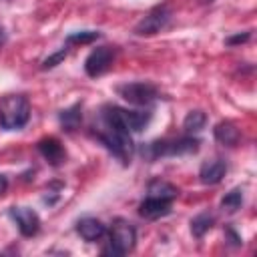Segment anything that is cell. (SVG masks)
Returning a JSON list of instances; mask_svg holds the SVG:
<instances>
[{
  "label": "cell",
  "instance_id": "6da1fadb",
  "mask_svg": "<svg viewBox=\"0 0 257 257\" xmlns=\"http://www.w3.org/2000/svg\"><path fill=\"white\" fill-rule=\"evenodd\" d=\"M201 141L193 135H185L179 139H159V141H151L147 145L141 147V157L149 163L163 159V157H183V155H193L199 151Z\"/></svg>",
  "mask_w": 257,
  "mask_h": 257
},
{
  "label": "cell",
  "instance_id": "7a4b0ae2",
  "mask_svg": "<svg viewBox=\"0 0 257 257\" xmlns=\"http://www.w3.org/2000/svg\"><path fill=\"white\" fill-rule=\"evenodd\" d=\"M149 110H128L116 104H104L100 108V120L102 124H110L116 128H124L128 133H139L151 122Z\"/></svg>",
  "mask_w": 257,
  "mask_h": 257
},
{
  "label": "cell",
  "instance_id": "3957f363",
  "mask_svg": "<svg viewBox=\"0 0 257 257\" xmlns=\"http://www.w3.org/2000/svg\"><path fill=\"white\" fill-rule=\"evenodd\" d=\"M137 245V229L131 221L118 217L112 221L110 231H108V241L106 247L102 249V255H110V257H120L126 255L135 249Z\"/></svg>",
  "mask_w": 257,
  "mask_h": 257
},
{
  "label": "cell",
  "instance_id": "277c9868",
  "mask_svg": "<svg viewBox=\"0 0 257 257\" xmlns=\"http://www.w3.org/2000/svg\"><path fill=\"white\" fill-rule=\"evenodd\" d=\"M30 118V102L24 94H6L0 100V126L4 131H18Z\"/></svg>",
  "mask_w": 257,
  "mask_h": 257
},
{
  "label": "cell",
  "instance_id": "5b68a950",
  "mask_svg": "<svg viewBox=\"0 0 257 257\" xmlns=\"http://www.w3.org/2000/svg\"><path fill=\"white\" fill-rule=\"evenodd\" d=\"M94 137L120 163H124V165L131 163V157L135 153V145H133V139H131V133L128 131L116 128V126H110V124H104V128L98 131V133H94Z\"/></svg>",
  "mask_w": 257,
  "mask_h": 257
},
{
  "label": "cell",
  "instance_id": "8992f818",
  "mask_svg": "<svg viewBox=\"0 0 257 257\" xmlns=\"http://www.w3.org/2000/svg\"><path fill=\"white\" fill-rule=\"evenodd\" d=\"M118 96L137 106H149L159 98V90L151 82H124L116 86Z\"/></svg>",
  "mask_w": 257,
  "mask_h": 257
},
{
  "label": "cell",
  "instance_id": "52a82bcc",
  "mask_svg": "<svg viewBox=\"0 0 257 257\" xmlns=\"http://www.w3.org/2000/svg\"><path fill=\"white\" fill-rule=\"evenodd\" d=\"M171 8L167 4H159L155 8H151L135 26V34L137 36H153L157 32H161L169 22H171Z\"/></svg>",
  "mask_w": 257,
  "mask_h": 257
},
{
  "label": "cell",
  "instance_id": "ba28073f",
  "mask_svg": "<svg viewBox=\"0 0 257 257\" xmlns=\"http://www.w3.org/2000/svg\"><path fill=\"white\" fill-rule=\"evenodd\" d=\"M114 54H116L114 46H96V48H92L90 54L84 60V72L92 78L104 74L114 62Z\"/></svg>",
  "mask_w": 257,
  "mask_h": 257
},
{
  "label": "cell",
  "instance_id": "9c48e42d",
  "mask_svg": "<svg viewBox=\"0 0 257 257\" xmlns=\"http://www.w3.org/2000/svg\"><path fill=\"white\" fill-rule=\"evenodd\" d=\"M8 215L16 223L22 237H34L40 231V217L30 207H10Z\"/></svg>",
  "mask_w": 257,
  "mask_h": 257
},
{
  "label": "cell",
  "instance_id": "30bf717a",
  "mask_svg": "<svg viewBox=\"0 0 257 257\" xmlns=\"http://www.w3.org/2000/svg\"><path fill=\"white\" fill-rule=\"evenodd\" d=\"M36 149L42 155V159L48 161L52 167H60L64 163V159H66V151H64L62 143L56 137H44V139H40L38 145H36Z\"/></svg>",
  "mask_w": 257,
  "mask_h": 257
},
{
  "label": "cell",
  "instance_id": "8fae6325",
  "mask_svg": "<svg viewBox=\"0 0 257 257\" xmlns=\"http://www.w3.org/2000/svg\"><path fill=\"white\" fill-rule=\"evenodd\" d=\"M171 207H173V201L147 195V199L141 201V205H139V215L145 219H161L171 213Z\"/></svg>",
  "mask_w": 257,
  "mask_h": 257
},
{
  "label": "cell",
  "instance_id": "7c38bea8",
  "mask_svg": "<svg viewBox=\"0 0 257 257\" xmlns=\"http://www.w3.org/2000/svg\"><path fill=\"white\" fill-rule=\"evenodd\" d=\"M76 233L86 241V243H94L98 239H102L106 235V225L100 219L94 217H82L76 221Z\"/></svg>",
  "mask_w": 257,
  "mask_h": 257
},
{
  "label": "cell",
  "instance_id": "4fadbf2b",
  "mask_svg": "<svg viewBox=\"0 0 257 257\" xmlns=\"http://www.w3.org/2000/svg\"><path fill=\"white\" fill-rule=\"evenodd\" d=\"M227 173V163L223 159H211V161H205L199 169V181L203 185H217L223 181Z\"/></svg>",
  "mask_w": 257,
  "mask_h": 257
},
{
  "label": "cell",
  "instance_id": "5bb4252c",
  "mask_svg": "<svg viewBox=\"0 0 257 257\" xmlns=\"http://www.w3.org/2000/svg\"><path fill=\"white\" fill-rule=\"evenodd\" d=\"M213 137H215V141H217L219 145H223V147H235V145L239 143V139H241V133H239V128H237L235 122H231V120H221V122L215 124Z\"/></svg>",
  "mask_w": 257,
  "mask_h": 257
},
{
  "label": "cell",
  "instance_id": "9a60e30c",
  "mask_svg": "<svg viewBox=\"0 0 257 257\" xmlns=\"http://www.w3.org/2000/svg\"><path fill=\"white\" fill-rule=\"evenodd\" d=\"M58 122H60L62 131L74 133V131L80 126V122H82V104L76 102V104H72V106L60 110V112H58Z\"/></svg>",
  "mask_w": 257,
  "mask_h": 257
},
{
  "label": "cell",
  "instance_id": "2e32d148",
  "mask_svg": "<svg viewBox=\"0 0 257 257\" xmlns=\"http://www.w3.org/2000/svg\"><path fill=\"white\" fill-rule=\"evenodd\" d=\"M147 193H149L151 197H161V199L173 201V199L179 195V189H177L175 185L163 181V179H153V181L149 183V187H147Z\"/></svg>",
  "mask_w": 257,
  "mask_h": 257
},
{
  "label": "cell",
  "instance_id": "e0dca14e",
  "mask_svg": "<svg viewBox=\"0 0 257 257\" xmlns=\"http://www.w3.org/2000/svg\"><path fill=\"white\" fill-rule=\"evenodd\" d=\"M213 225H215V217L211 213H199L191 219V233H193V237L201 239V237H205V233H209L213 229Z\"/></svg>",
  "mask_w": 257,
  "mask_h": 257
},
{
  "label": "cell",
  "instance_id": "ac0fdd59",
  "mask_svg": "<svg viewBox=\"0 0 257 257\" xmlns=\"http://www.w3.org/2000/svg\"><path fill=\"white\" fill-rule=\"evenodd\" d=\"M205 124H207V114H205L203 110L195 108V110H189V112H187V116H185V120H183V131H185V135H195V133H199Z\"/></svg>",
  "mask_w": 257,
  "mask_h": 257
},
{
  "label": "cell",
  "instance_id": "d6986e66",
  "mask_svg": "<svg viewBox=\"0 0 257 257\" xmlns=\"http://www.w3.org/2000/svg\"><path fill=\"white\" fill-rule=\"evenodd\" d=\"M243 205V191L237 187V189H231L229 193H225V197L221 199V209L227 211V213H235L239 211Z\"/></svg>",
  "mask_w": 257,
  "mask_h": 257
},
{
  "label": "cell",
  "instance_id": "ffe728a7",
  "mask_svg": "<svg viewBox=\"0 0 257 257\" xmlns=\"http://www.w3.org/2000/svg\"><path fill=\"white\" fill-rule=\"evenodd\" d=\"M100 38V32L98 30H78V32H72L66 36V46H72V44H90L94 40Z\"/></svg>",
  "mask_w": 257,
  "mask_h": 257
},
{
  "label": "cell",
  "instance_id": "44dd1931",
  "mask_svg": "<svg viewBox=\"0 0 257 257\" xmlns=\"http://www.w3.org/2000/svg\"><path fill=\"white\" fill-rule=\"evenodd\" d=\"M66 54H68V46H62L60 50H56L54 54H50L48 58H44L42 64H40V68H42V70H50V68H54L56 64H60V62L66 58Z\"/></svg>",
  "mask_w": 257,
  "mask_h": 257
},
{
  "label": "cell",
  "instance_id": "7402d4cb",
  "mask_svg": "<svg viewBox=\"0 0 257 257\" xmlns=\"http://www.w3.org/2000/svg\"><path fill=\"white\" fill-rule=\"evenodd\" d=\"M225 241L229 243V245H233V247H239L243 241H241V235L231 227V225H227L225 227Z\"/></svg>",
  "mask_w": 257,
  "mask_h": 257
},
{
  "label": "cell",
  "instance_id": "603a6c76",
  "mask_svg": "<svg viewBox=\"0 0 257 257\" xmlns=\"http://www.w3.org/2000/svg\"><path fill=\"white\" fill-rule=\"evenodd\" d=\"M249 38H251V32L247 30V32H241V34L229 36V38L225 40V44H229V46H235V44H243V42H247Z\"/></svg>",
  "mask_w": 257,
  "mask_h": 257
},
{
  "label": "cell",
  "instance_id": "cb8c5ba5",
  "mask_svg": "<svg viewBox=\"0 0 257 257\" xmlns=\"http://www.w3.org/2000/svg\"><path fill=\"white\" fill-rule=\"evenodd\" d=\"M8 189V177L6 175H0V195H4Z\"/></svg>",
  "mask_w": 257,
  "mask_h": 257
},
{
  "label": "cell",
  "instance_id": "d4e9b609",
  "mask_svg": "<svg viewBox=\"0 0 257 257\" xmlns=\"http://www.w3.org/2000/svg\"><path fill=\"white\" fill-rule=\"evenodd\" d=\"M4 42H6V30H4V26L0 24V48L4 46Z\"/></svg>",
  "mask_w": 257,
  "mask_h": 257
},
{
  "label": "cell",
  "instance_id": "484cf974",
  "mask_svg": "<svg viewBox=\"0 0 257 257\" xmlns=\"http://www.w3.org/2000/svg\"><path fill=\"white\" fill-rule=\"evenodd\" d=\"M201 2H203V4H207V2H213V0H201Z\"/></svg>",
  "mask_w": 257,
  "mask_h": 257
}]
</instances>
